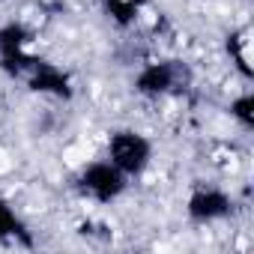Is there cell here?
Segmentation results:
<instances>
[{"instance_id":"6da1fadb","label":"cell","mask_w":254,"mask_h":254,"mask_svg":"<svg viewBox=\"0 0 254 254\" xmlns=\"http://www.w3.org/2000/svg\"><path fill=\"white\" fill-rule=\"evenodd\" d=\"M15 168V159H12V153L6 150V147H0V177L3 174H9Z\"/></svg>"}]
</instances>
